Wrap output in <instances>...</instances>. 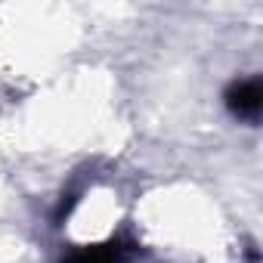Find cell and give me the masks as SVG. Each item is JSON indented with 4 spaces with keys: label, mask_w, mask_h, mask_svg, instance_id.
<instances>
[{
    "label": "cell",
    "mask_w": 263,
    "mask_h": 263,
    "mask_svg": "<svg viewBox=\"0 0 263 263\" xmlns=\"http://www.w3.org/2000/svg\"><path fill=\"white\" fill-rule=\"evenodd\" d=\"M226 105H229L232 115L254 121L260 115V108H263V87H260V81L257 78H248V81L232 84L226 90Z\"/></svg>",
    "instance_id": "obj_1"
},
{
    "label": "cell",
    "mask_w": 263,
    "mask_h": 263,
    "mask_svg": "<svg viewBox=\"0 0 263 263\" xmlns=\"http://www.w3.org/2000/svg\"><path fill=\"white\" fill-rule=\"evenodd\" d=\"M130 254H134V241H124V238H108L102 245L93 248H81L74 254H68L62 263H127Z\"/></svg>",
    "instance_id": "obj_2"
}]
</instances>
